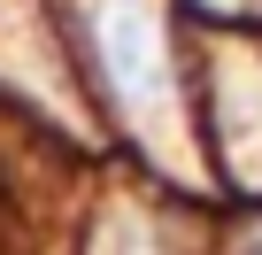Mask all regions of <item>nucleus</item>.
Instances as JSON below:
<instances>
[{"mask_svg": "<svg viewBox=\"0 0 262 255\" xmlns=\"http://www.w3.org/2000/svg\"><path fill=\"white\" fill-rule=\"evenodd\" d=\"M0 255H16V224H8V209H0Z\"/></svg>", "mask_w": 262, "mask_h": 255, "instance_id": "nucleus-1", "label": "nucleus"}]
</instances>
